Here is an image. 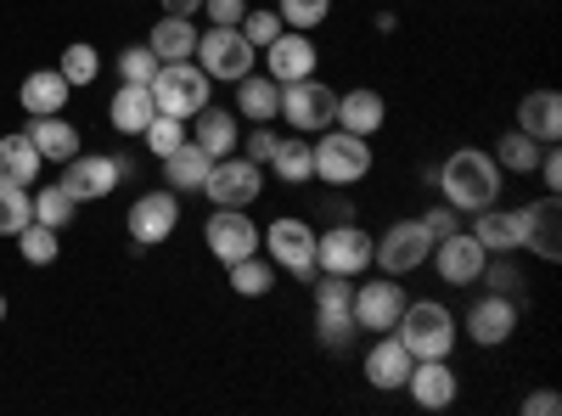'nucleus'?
I'll use <instances>...</instances> for the list:
<instances>
[{
  "label": "nucleus",
  "instance_id": "nucleus-14",
  "mask_svg": "<svg viewBox=\"0 0 562 416\" xmlns=\"http://www.w3.org/2000/svg\"><path fill=\"white\" fill-rule=\"evenodd\" d=\"M349 310H355V327H360V333H394V321H400V310H405L400 276H378V282H360L355 299H349Z\"/></svg>",
  "mask_w": 562,
  "mask_h": 416
},
{
  "label": "nucleus",
  "instance_id": "nucleus-19",
  "mask_svg": "<svg viewBox=\"0 0 562 416\" xmlns=\"http://www.w3.org/2000/svg\"><path fill=\"white\" fill-rule=\"evenodd\" d=\"M333 124H338V130H355V135H366V142H371V135H378V130L389 124V102H383V90H371V85L344 90Z\"/></svg>",
  "mask_w": 562,
  "mask_h": 416
},
{
  "label": "nucleus",
  "instance_id": "nucleus-16",
  "mask_svg": "<svg viewBox=\"0 0 562 416\" xmlns=\"http://www.w3.org/2000/svg\"><path fill=\"white\" fill-rule=\"evenodd\" d=\"M315 63H321V52H315V40H310L304 29H281V34L265 45V74H270L276 85L310 79V74H315Z\"/></svg>",
  "mask_w": 562,
  "mask_h": 416
},
{
  "label": "nucleus",
  "instance_id": "nucleus-1",
  "mask_svg": "<svg viewBox=\"0 0 562 416\" xmlns=\"http://www.w3.org/2000/svg\"><path fill=\"white\" fill-rule=\"evenodd\" d=\"M501 164L484 153V147H456L445 164H439V192L456 214H479L501 198Z\"/></svg>",
  "mask_w": 562,
  "mask_h": 416
},
{
  "label": "nucleus",
  "instance_id": "nucleus-18",
  "mask_svg": "<svg viewBox=\"0 0 562 416\" xmlns=\"http://www.w3.org/2000/svg\"><path fill=\"white\" fill-rule=\"evenodd\" d=\"M456 366H450V355L445 360H416L411 366V378H405V394L422 405V411H450L456 405Z\"/></svg>",
  "mask_w": 562,
  "mask_h": 416
},
{
  "label": "nucleus",
  "instance_id": "nucleus-15",
  "mask_svg": "<svg viewBox=\"0 0 562 416\" xmlns=\"http://www.w3.org/2000/svg\"><path fill=\"white\" fill-rule=\"evenodd\" d=\"M484 243L473 237V231H450V237H439L434 243V254H428V265H439V276L450 288H473L479 276H484Z\"/></svg>",
  "mask_w": 562,
  "mask_h": 416
},
{
  "label": "nucleus",
  "instance_id": "nucleus-44",
  "mask_svg": "<svg viewBox=\"0 0 562 416\" xmlns=\"http://www.w3.org/2000/svg\"><path fill=\"white\" fill-rule=\"evenodd\" d=\"M276 142H281L276 124H254V130H248V142H237V147H243V158H254V164L265 169V164H270V153H276Z\"/></svg>",
  "mask_w": 562,
  "mask_h": 416
},
{
  "label": "nucleus",
  "instance_id": "nucleus-22",
  "mask_svg": "<svg viewBox=\"0 0 562 416\" xmlns=\"http://www.w3.org/2000/svg\"><path fill=\"white\" fill-rule=\"evenodd\" d=\"M164 164V180H169V192L175 198H192V192H203V180H209V169H214V158L198 147V142H180L169 158H158Z\"/></svg>",
  "mask_w": 562,
  "mask_h": 416
},
{
  "label": "nucleus",
  "instance_id": "nucleus-2",
  "mask_svg": "<svg viewBox=\"0 0 562 416\" xmlns=\"http://www.w3.org/2000/svg\"><path fill=\"white\" fill-rule=\"evenodd\" d=\"M394 338L416 355V360H445L461 338V321L439 304V299H405L400 321H394Z\"/></svg>",
  "mask_w": 562,
  "mask_h": 416
},
{
  "label": "nucleus",
  "instance_id": "nucleus-12",
  "mask_svg": "<svg viewBox=\"0 0 562 416\" xmlns=\"http://www.w3.org/2000/svg\"><path fill=\"white\" fill-rule=\"evenodd\" d=\"M130 175V164L124 158H108V153H79V158H68L63 164V187L79 198V203H102V198H113L119 192V180Z\"/></svg>",
  "mask_w": 562,
  "mask_h": 416
},
{
  "label": "nucleus",
  "instance_id": "nucleus-24",
  "mask_svg": "<svg viewBox=\"0 0 562 416\" xmlns=\"http://www.w3.org/2000/svg\"><path fill=\"white\" fill-rule=\"evenodd\" d=\"M68 79L57 74V68H34L23 85H18V102H23V113L29 119H45V113H63L68 108Z\"/></svg>",
  "mask_w": 562,
  "mask_h": 416
},
{
  "label": "nucleus",
  "instance_id": "nucleus-43",
  "mask_svg": "<svg viewBox=\"0 0 562 416\" xmlns=\"http://www.w3.org/2000/svg\"><path fill=\"white\" fill-rule=\"evenodd\" d=\"M237 29H243V40L254 45V52H265V45H270L281 29H288V23H281L276 12H265V7H259V12H243V23H237Z\"/></svg>",
  "mask_w": 562,
  "mask_h": 416
},
{
  "label": "nucleus",
  "instance_id": "nucleus-34",
  "mask_svg": "<svg viewBox=\"0 0 562 416\" xmlns=\"http://www.w3.org/2000/svg\"><path fill=\"white\" fill-rule=\"evenodd\" d=\"M225 270H231V293H237V299H270V288H276V265L259 259V254L225 265Z\"/></svg>",
  "mask_w": 562,
  "mask_h": 416
},
{
  "label": "nucleus",
  "instance_id": "nucleus-17",
  "mask_svg": "<svg viewBox=\"0 0 562 416\" xmlns=\"http://www.w3.org/2000/svg\"><path fill=\"white\" fill-rule=\"evenodd\" d=\"M467 338H473L479 349H501L512 333H518V299H506V293H484L473 310H467Z\"/></svg>",
  "mask_w": 562,
  "mask_h": 416
},
{
  "label": "nucleus",
  "instance_id": "nucleus-5",
  "mask_svg": "<svg viewBox=\"0 0 562 416\" xmlns=\"http://www.w3.org/2000/svg\"><path fill=\"white\" fill-rule=\"evenodd\" d=\"M428 254H434V231L422 225V214L394 220L383 237H371V265H378L383 276H411V270L428 265Z\"/></svg>",
  "mask_w": 562,
  "mask_h": 416
},
{
  "label": "nucleus",
  "instance_id": "nucleus-51",
  "mask_svg": "<svg viewBox=\"0 0 562 416\" xmlns=\"http://www.w3.org/2000/svg\"><path fill=\"white\" fill-rule=\"evenodd\" d=\"M0 321H7V293H0Z\"/></svg>",
  "mask_w": 562,
  "mask_h": 416
},
{
  "label": "nucleus",
  "instance_id": "nucleus-40",
  "mask_svg": "<svg viewBox=\"0 0 562 416\" xmlns=\"http://www.w3.org/2000/svg\"><path fill=\"white\" fill-rule=\"evenodd\" d=\"M29 220H34V198H29V187H0V237H18Z\"/></svg>",
  "mask_w": 562,
  "mask_h": 416
},
{
  "label": "nucleus",
  "instance_id": "nucleus-10",
  "mask_svg": "<svg viewBox=\"0 0 562 416\" xmlns=\"http://www.w3.org/2000/svg\"><path fill=\"white\" fill-rule=\"evenodd\" d=\"M315 270H333V276H366L371 270V231L344 220V225H326L315 237Z\"/></svg>",
  "mask_w": 562,
  "mask_h": 416
},
{
  "label": "nucleus",
  "instance_id": "nucleus-30",
  "mask_svg": "<svg viewBox=\"0 0 562 416\" xmlns=\"http://www.w3.org/2000/svg\"><path fill=\"white\" fill-rule=\"evenodd\" d=\"M237 113L248 119V124H276V113H281V85L270 79V74H243L237 79Z\"/></svg>",
  "mask_w": 562,
  "mask_h": 416
},
{
  "label": "nucleus",
  "instance_id": "nucleus-9",
  "mask_svg": "<svg viewBox=\"0 0 562 416\" xmlns=\"http://www.w3.org/2000/svg\"><path fill=\"white\" fill-rule=\"evenodd\" d=\"M338 113V90L333 85H321L315 74L310 79H293V85H281V124L299 130V135H321L326 124H333Z\"/></svg>",
  "mask_w": 562,
  "mask_h": 416
},
{
  "label": "nucleus",
  "instance_id": "nucleus-36",
  "mask_svg": "<svg viewBox=\"0 0 562 416\" xmlns=\"http://www.w3.org/2000/svg\"><path fill=\"white\" fill-rule=\"evenodd\" d=\"M74 214H79V198L63 187V180H57V187H40V192H34V220H40V225L63 231Z\"/></svg>",
  "mask_w": 562,
  "mask_h": 416
},
{
  "label": "nucleus",
  "instance_id": "nucleus-49",
  "mask_svg": "<svg viewBox=\"0 0 562 416\" xmlns=\"http://www.w3.org/2000/svg\"><path fill=\"white\" fill-rule=\"evenodd\" d=\"M524 416H562V394H557V389H535V394H524Z\"/></svg>",
  "mask_w": 562,
  "mask_h": 416
},
{
  "label": "nucleus",
  "instance_id": "nucleus-46",
  "mask_svg": "<svg viewBox=\"0 0 562 416\" xmlns=\"http://www.w3.org/2000/svg\"><path fill=\"white\" fill-rule=\"evenodd\" d=\"M248 12V0H203V18L209 23H225V29H237Z\"/></svg>",
  "mask_w": 562,
  "mask_h": 416
},
{
  "label": "nucleus",
  "instance_id": "nucleus-11",
  "mask_svg": "<svg viewBox=\"0 0 562 416\" xmlns=\"http://www.w3.org/2000/svg\"><path fill=\"white\" fill-rule=\"evenodd\" d=\"M124 225H130V248L147 254V248H158V243L175 237V225H180V198H175L169 187H164V192H147V198H135Z\"/></svg>",
  "mask_w": 562,
  "mask_h": 416
},
{
  "label": "nucleus",
  "instance_id": "nucleus-50",
  "mask_svg": "<svg viewBox=\"0 0 562 416\" xmlns=\"http://www.w3.org/2000/svg\"><path fill=\"white\" fill-rule=\"evenodd\" d=\"M158 7H164L169 18H198V12H203V0H158Z\"/></svg>",
  "mask_w": 562,
  "mask_h": 416
},
{
  "label": "nucleus",
  "instance_id": "nucleus-13",
  "mask_svg": "<svg viewBox=\"0 0 562 416\" xmlns=\"http://www.w3.org/2000/svg\"><path fill=\"white\" fill-rule=\"evenodd\" d=\"M203 243L220 265H237V259L259 254V225H254L248 209H214L209 225H203Z\"/></svg>",
  "mask_w": 562,
  "mask_h": 416
},
{
  "label": "nucleus",
  "instance_id": "nucleus-45",
  "mask_svg": "<svg viewBox=\"0 0 562 416\" xmlns=\"http://www.w3.org/2000/svg\"><path fill=\"white\" fill-rule=\"evenodd\" d=\"M479 282H490V288L506 293V299H518V288H524V282H518V270L506 265V254H501V265H495V254L484 259V276H479Z\"/></svg>",
  "mask_w": 562,
  "mask_h": 416
},
{
  "label": "nucleus",
  "instance_id": "nucleus-27",
  "mask_svg": "<svg viewBox=\"0 0 562 416\" xmlns=\"http://www.w3.org/2000/svg\"><path fill=\"white\" fill-rule=\"evenodd\" d=\"M473 237L484 243V254H518L524 248V214L518 209H479V225Z\"/></svg>",
  "mask_w": 562,
  "mask_h": 416
},
{
  "label": "nucleus",
  "instance_id": "nucleus-32",
  "mask_svg": "<svg viewBox=\"0 0 562 416\" xmlns=\"http://www.w3.org/2000/svg\"><path fill=\"white\" fill-rule=\"evenodd\" d=\"M29 142L40 147V158H45V164H68V158H79V130H74L63 113L34 119V124H29Z\"/></svg>",
  "mask_w": 562,
  "mask_h": 416
},
{
  "label": "nucleus",
  "instance_id": "nucleus-33",
  "mask_svg": "<svg viewBox=\"0 0 562 416\" xmlns=\"http://www.w3.org/2000/svg\"><path fill=\"white\" fill-rule=\"evenodd\" d=\"M490 158L501 164V175H535V164H540V142H535V135H524V130H506Z\"/></svg>",
  "mask_w": 562,
  "mask_h": 416
},
{
  "label": "nucleus",
  "instance_id": "nucleus-29",
  "mask_svg": "<svg viewBox=\"0 0 562 416\" xmlns=\"http://www.w3.org/2000/svg\"><path fill=\"white\" fill-rule=\"evenodd\" d=\"M281 187H304V180H315V153H310V135H281L276 142V153H270V164H265Z\"/></svg>",
  "mask_w": 562,
  "mask_h": 416
},
{
  "label": "nucleus",
  "instance_id": "nucleus-6",
  "mask_svg": "<svg viewBox=\"0 0 562 416\" xmlns=\"http://www.w3.org/2000/svg\"><path fill=\"white\" fill-rule=\"evenodd\" d=\"M203 198L214 209H254L265 198V169L243 153H225V158H214V169L203 180Z\"/></svg>",
  "mask_w": 562,
  "mask_h": 416
},
{
  "label": "nucleus",
  "instance_id": "nucleus-20",
  "mask_svg": "<svg viewBox=\"0 0 562 416\" xmlns=\"http://www.w3.org/2000/svg\"><path fill=\"white\" fill-rule=\"evenodd\" d=\"M411 366H416V355H411L394 333H383L378 344L366 349V383H371V389H383V394H394V389H405Z\"/></svg>",
  "mask_w": 562,
  "mask_h": 416
},
{
  "label": "nucleus",
  "instance_id": "nucleus-31",
  "mask_svg": "<svg viewBox=\"0 0 562 416\" xmlns=\"http://www.w3.org/2000/svg\"><path fill=\"white\" fill-rule=\"evenodd\" d=\"M198 23L192 18H158L153 23V34H147V45H153V52H158V63H192V52H198Z\"/></svg>",
  "mask_w": 562,
  "mask_h": 416
},
{
  "label": "nucleus",
  "instance_id": "nucleus-7",
  "mask_svg": "<svg viewBox=\"0 0 562 416\" xmlns=\"http://www.w3.org/2000/svg\"><path fill=\"white\" fill-rule=\"evenodd\" d=\"M259 243H265V259H270L276 270H293L299 282H310V276H315V225H310V220L281 214V220L265 225Z\"/></svg>",
  "mask_w": 562,
  "mask_h": 416
},
{
  "label": "nucleus",
  "instance_id": "nucleus-4",
  "mask_svg": "<svg viewBox=\"0 0 562 416\" xmlns=\"http://www.w3.org/2000/svg\"><path fill=\"white\" fill-rule=\"evenodd\" d=\"M192 63H198L209 79H220V85H237L243 74H254V68H259V52L243 40V29L209 23V29L198 34V52H192Z\"/></svg>",
  "mask_w": 562,
  "mask_h": 416
},
{
  "label": "nucleus",
  "instance_id": "nucleus-37",
  "mask_svg": "<svg viewBox=\"0 0 562 416\" xmlns=\"http://www.w3.org/2000/svg\"><path fill=\"white\" fill-rule=\"evenodd\" d=\"M18 254H23L29 265H57L63 243H57V231H52V225H40V220H29V225L18 231Z\"/></svg>",
  "mask_w": 562,
  "mask_h": 416
},
{
  "label": "nucleus",
  "instance_id": "nucleus-21",
  "mask_svg": "<svg viewBox=\"0 0 562 416\" xmlns=\"http://www.w3.org/2000/svg\"><path fill=\"white\" fill-rule=\"evenodd\" d=\"M518 214H524V248L557 265V259H562V225H557V198L546 192L540 203H529V209H518Z\"/></svg>",
  "mask_w": 562,
  "mask_h": 416
},
{
  "label": "nucleus",
  "instance_id": "nucleus-48",
  "mask_svg": "<svg viewBox=\"0 0 562 416\" xmlns=\"http://www.w3.org/2000/svg\"><path fill=\"white\" fill-rule=\"evenodd\" d=\"M422 225H428V231H434V243H439V237H450V231H461V214H456L450 203H434L428 214H422Z\"/></svg>",
  "mask_w": 562,
  "mask_h": 416
},
{
  "label": "nucleus",
  "instance_id": "nucleus-8",
  "mask_svg": "<svg viewBox=\"0 0 562 416\" xmlns=\"http://www.w3.org/2000/svg\"><path fill=\"white\" fill-rule=\"evenodd\" d=\"M209 74L198 68V63H164L158 74H153V102H158V113H169V119H192V113H203L209 108Z\"/></svg>",
  "mask_w": 562,
  "mask_h": 416
},
{
  "label": "nucleus",
  "instance_id": "nucleus-41",
  "mask_svg": "<svg viewBox=\"0 0 562 416\" xmlns=\"http://www.w3.org/2000/svg\"><path fill=\"white\" fill-rule=\"evenodd\" d=\"M140 142H147V153H153V158H169V153L186 142V119H169V113H158L147 130H140Z\"/></svg>",
  "mask_w": 562,
  "mask_h": 416
},
{
  "label": "nucleus",
  "instance_id": "nucleus-25",
  "mask_svg": "<svg viewBox=\"0 0 562 416\" xmlns=\"http://www.w3.org/2000/svg\"><path fill=\"white\" fill-rule=\"evenodd\" d=\"M192 124V142L209 153V158H225V153H237V142H243V130H237V113L231 108H203V113H192L186 119Z\"/></svg>",
  "mask_w": 562,
  "mask_h": 416
},
{
  "label": "nucleus",
  "instance_id": "nucleus-42",
  "mask_svg": "<svg viewBox=\"0 0 562 416\" xmlns=\"http://www.w3.org/2000/svg\"><path fill=\"white\" fill-rule=\"evenodd\" d=\"M68 85H90V79H97L102 74V57H97V45H68V52H63V68H57Z\"/></svg>",
  "mask_w": 562,
  "mask_h": 416
},
{
  "label": "nucleus",
  "instance_id": "nucleus-39",
  "mask_svg": "<svg viewBox=\"0 0 562 416\" xmlns=\"http://www.w3.org/2000/svg\"><path fill=\"white\" fill-rule=\"evenodd\" d=\"M276 18L288 23V29H304V34H315L326 18H333V0H276Z\"/></svg>",
  "mask_w": 562,
  "mask_h": 416
},
{
  "label": "nucleus",
  "instance_id": "nucleus-38",
  "mask_svg": "<svg viewBox=\"0 0 562 416\" xmlns=\"http://www.w3.org/2000/svg\"><path fill=\"white\" fill-rule=\"evenodd\" d=\"M158 68H164V63H158V52H153L147 40H140V45H124V52H119V85H153Z\"/></svg>",
  "mask_w": 562,
  "mask_h": 416
},
{
  "label": "nucleus",
  "instance_id": "nucleus-28",
  "mask_svg": "<svg viewBox=\"0 0 562 416\" xmlns=\"http://www.w3.org/2000/svg\"><path fill=\"white\" fill-rule=\"evenodd\" d=\"M45 169L40 147L29 142V130L0 135V187H34V175Z\"/></svg>",
  "mask_w": 562,
  "mask_h": 416
},
{
  "label": "nucleus",
  "instance_id": "nucleus-26",
  "mask_svg": "<svg viewBox=\"0 0 562 416\" xmlns=\"http://www.w3.org/2000/svg\"><path fill=\"white\" fill-rule=\"evenodd\" d=\"M518 130L535 135L540 147H551L562 135V97L557 90H529V97L518 102Z\"/></svg>",
  "mask_w": 562,
  "mask_h": 416
},
{
  "label": "nucleus",
  "instance_id": "nucleus-35",
  "mask_svg": "<svg viewBox=\"0 0 562 416\" xmlns=\"http://www.w3.org/2000/svg\"><path fill=\"white\" fill-rule=\"evenodd\" d=\"M315 333H321L326 349H349V344L360 338L355 310H349V304H321V310H315Z\"/></svg>",
  "mask_w": 562,
  "mask_h": 416
},
{
  "label": "nucleus",
  "instance_id": "nucleus-23",
  "mask_svg": "<svg viewBox=\"0 0 562 416\" xmlns=\"http://www.w3.org/2000/svg\"><path fill=\"white\" fill-rule=\"evenodd\" d=\"M158 119V102H153V85H119L113 102H108V124L119 135H140Z\"/></svg>",
  "mask_w": 562,
  "mask_h": 416
},
{
  "label": "nucleus",
  "instance_id": "nucleus-47",
  "mask_svg": "<svg viewBox=\"0 0 562 416\" xmlns=\"http://www.w3.org/2000/svg\"><path fill=\"white\" fill-rule=\"evenodd\" d=\"M535 169H540V180H546V192L562 198V153H557V142L540 147V164H535Z\"/></svg>",
  "mask_w": 562,
  "mask_h": 416
},
{
  "label": "nucleus",
  "instance_id": "nucleus-3",
  "mask_svg": "<svg viewBox=\"0 0 562 416\" xmlns=\"http://www.w3.org/2000/svg\"><path fill=\"white\" fill-rule=\"evenodd\" d=\"M310 153H315V180H321V187H333V192L360 187V180L371 175V142H366V135H355V130L326 124L315 142H310Z\"/></svg>",
  "mask_w": 562,
  "mask_h": 416
}]
</instances>
